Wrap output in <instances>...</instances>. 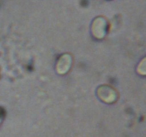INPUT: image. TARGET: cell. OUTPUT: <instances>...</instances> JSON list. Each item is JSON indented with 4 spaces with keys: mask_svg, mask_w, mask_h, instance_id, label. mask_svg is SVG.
I'll use <instances>...</instances> for the list:
<instances>
[{
    "mask_svg": "<svg viewBox=\"0 0 146 137\" xmlns=\"http://www.w3.org/2000/svg\"><path fill=\"white\" fill-rule=\"evenodd\" d=\"M96 94L99 99L106 104L114 103L118 98V94L115 88L108 85H101L98 87Z\"/></svg>",
    "mask_w": 146,
    "mask_h": 137,
    "instance_id": "6da1fadb",
    "label": "cell"
},
{
    "mask_svg": "<svg viewBox=\"0 0 146 137\" xmlns=\"http://www.w3.org/2000/svg\"><path fill=\"white\" fill-rule=\"evenodd\" d=\"M72 63L73 59L71 54H62L58 58L56 62V70L57 73L61 75H64V74L68 73L72 66Z\"/></svg>",
    "mask_w": 146,
    "mask_h": 137,
    "instance_id": "7a4b0ae2",
    "label": "cell"
},
{
    "mask_svg": "<svg viewBox=\"0 0 146 137\" xmlns=\"http://www.w3.org/2000/svg\"><path fill=\"white\" fill-rule=\"evenodd\" d=\"M106 22L103 18H97L94 20L91 27L93 36L98 39H101L106 34Z\"/></svg>",
    "mask_w": 146,
    "mask_h": 137,
    "instance_id": "3957f363",
    "label": "cell"
},
{
    "mask_svg": "<svg viewBox=\"0 0 146 137\" xmlns=\"http://www.w3.org/2000/svg\"><path fill=\"white\" fill-rule=\"evenodd\" d=\"M137 71L139 74L143 76H145L146 74V61L145 58L143 59L142 61L140 62L137 67Z\"/></svg>",
    "mask_w": 146,
    "mask_h": 137,
    "instance_id": "277c9868",
    "label": "cell"
},
{
    "mask_svg": "<svg viewBox=\"0 0 146 137\" xmlns=\"http://www.w3.org/2000/svg\"><path fill=\"white\" fill-rule=\"evenodd\" d=\"M3 114H4V112H3V110L0 108V122L1 121V119L3 118Z\"/></svg>",
    "mask_w": 146,
    "mask_h": 137,
    "instance_id": "5b68a950",
    "label": "cell"
}]
</instances>
